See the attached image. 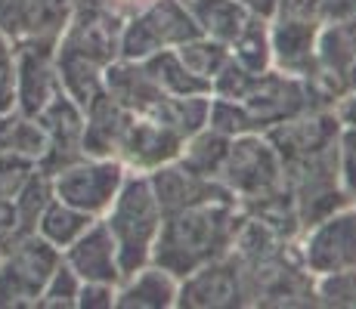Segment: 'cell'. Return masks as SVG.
<instances>
[{
  "label": "cell",
  "mask_w": 356,
  "mask_h": 309,
  "mask_svg": "<svg viewBox=\"0 0 356 309\" xmlns=\"http://www.w3.org/2000/svg\"><path fill=\"white\" fill-rule=\"evenodd\" d=\"M161 219L164 210L149 185V176L140 170H127L112 208L102 214V223L108 226L115 247H118L124 276L152 263V247L161 232Z\"/></svg>",
  "instance_id": "7a4b0ae2"
},
{
  "label": "cell",
  "mask_w": 356,
  "mask_h": 309,
  "mask_svg": "<svg viewBox=\"0 0 356 309\" xmlns=\"http://www.w3.org/2000/svg\"><path fill=\"white\" fill-rule=\"evenodd\" d=\"M99 217H90L84 210L72 208V204L59 201V198H50L44 210H40L38 223H34V232H38L44 242H50L56 251H65L74 238H81L87 232V226Z\"/></svg>",
  "instance_id": "ac0fdd59"
},
{
  "label": "cell",
  "mask_w": 356,
  "mask_h": 309,
  "mask_svg": "<svg viewBox=\"0 0 356 309\" xmlns=\"http://www.w3.org/2000/svg\"><path fill=\"white\" fill-rule=\"evenodd\" d=\"M149 185H152L155 198H159L161 210L170 214V210L180 208H193V204H204V201H223V198H232L229 189L214 176H202L195 170L183 167L180 161H168L161 167L149 170ZM236 201V198H232Z\"/></svg>",
  "instance_id": "7c38bea8"
},
{
  "label": "cell",
  "mask_w": 356,
  "mask_h": 309,
  "mask_svg": "<svg viewBox=\"0 0 356 309\" xmlns=\"http://www.w3.org/2000/svg\"><path fill=\"white\" fill-rule=\"evenodd\" d=\"M313 294L319 306H338V309H356V266L353 269L328 272V276L313 278Z\"/></svg>",
  "instance_id": "d4e9b609"
},
{
  "label": "cell",
  "mask_w": 356,
  "mask_h": 309,
  "mask_svg": "<svg viewBox=\"0 0 356 309\" xmlns=\"http://www.w3.org/2000/svg\"><path fill=\"white\" fill-rule=\"evenodd\" d=\"M59 84L56 44L50 40H19L16 44V112L25 118H38L53 99Z\"/></svg>",
  "instance_id": "ba28073f"
},
{
  "label": "cell",
  "mask_w": 356,
  "mask_h": 309,
  "mask_svg": "<svg viewBox=\"0 0 356 309\" xmlns=\"http://www.w3.org/2000/svg\"><path fill=\"white\" fill-rule=\"evenodd\" d=\"M347 90H356V65L350 68V74H347Z\"/></svg>",
  "instance_id": "d590c367"
},
{
  "label": "cell",
  "mask_w": 356,
  "mask_h": 309,
  "mask_svg": "<svg viewBox=\"0 0 356 309\" xmlns=\"http://www.w3.org/2000/svg\"><path fill=\"white\" fill-rule=\"evenodd\" d=\"M238 3H242L251 16H260V19H266V22H270V19L279 12L282 0H238Z\"/></svg>",
  "instance_id": "836d02e7"
},
{
  "label": "cell",
  "mask_w": 356,
  "mask_h": 309,
  "mask_svg": "<svg viewBox=\"0 0 356 309\" xmlns=\"http://www.w3.org/2000/svg\"><path fill=\"white\" fill-rule=\"evenodd\" d=\"M130 121H134V115L108 90H102L84 108V155L118 158V149L124 142Z\"/></svg>",
  "instance_id": "5bb4252c"
},
{
  "label": "cell",
  "mask_w": 356,
  "mask_h": 309,
  "mask_svg": "<svg viewBox=\"0 0 356 309\" xmlns=\"http://www.w3.org/2000/svg\"><path fill=\"white\" fill-rule=\"evenodd\" d=\"M323 22H338V19L356 16V0H319Z\"/></svg>",
  "instance_id": "d6a6232c"
},
{
  "label": "cell",
  "mask_w": 356,
  "mask_h": 309,
  "mask_svg": "<svg viewBox=\"0 0 356 309\" xmlns=\"http://www.w3.org/2000/svg\"><path fill=\"white\" fill-rule=\"evenodd\" d=\"M47 149V136L40 124L34 118H25L16 108L13 112H0V152H22L40 161Z\"/></svg>",
  "instance_id": "44dd1931"
},
{
  "label": "cell",
  "mask_w": 356,
  "mask_h": 309,
  "mask_svg": "<svg viewBox=\"0 0 356 309\" xmlns=\"http://www.w3.org/2000/svg\"><path fill=\"white\" fill-rule=\"evenodd\" d=\"M338 185L347 201L356 204V130L347 127L338 133Z\"/></svg>",
  "instance_id": "83f0119b"
},
{
  "label": "cell",
  "mask_w": 356,
  "mask_h": 309,
  "mask_svg": "<svg viewBox=\"0 0 356 309\" xmlns=\"http://www.w3.org/2000/svg\"><path fill=\"white\" fill-rule=\"evenodd\" d=\"M16 108V40L0 31V112Z\"/></svg>",
  "instance_id": "f1b7e54d"
},
{
  "label": "cell",
  "mask_w": 356,
  "mask_h": 309,
  "mask_svg": "<svg viewBox=\"0 0 356 309\" xmlns=\"http://www.w3.org/2000/svg\"><path fill=\"white\" fill-rule=\"evenodd\" d=\"M198 34L202 31H198L195 19L189 16V10L180 0H152L140 12L124 19L118 59L143 62L152 53L177 50L180 44L198 37Z\"/></svg>",
  "instance_id": "277c9868"
},
{
  "label": "cell",
  "mask_w": 356,
  "mask_h": 309,
  "mask_svg": "<svg viewBox=\"0 0 356 309\" xmlns=\"http://www.w3.org/2000/svg\"><path fill=\"white\" fill-rule=\"evenodd\" d=\"M227 152H229V136L217 133V130H211L208 124H204L202 130H195L193 136H186V142H183V152H180L177 161H180L183 167L195 170V174L214 176V180H217V174H220Z\"/></svg>",
  "instance_id": "d6986e66"
},
{
  "label": "cell",
  "mask_w": 356,
  "mask_h": 309,
  "mask_svg": "<svg viewBox=\"0 0 356 309\" xmlns=\"http://www.w3.org/2000/svg\"><path fill=\"white\" fill-rule=\"evenodd\" d=\"M78 294H81V278L68 269V263H63L53 269V276L47 278L44 291L38 297L40 309H78Z\"/></svg>",
  "instance_id": "484cf974"
},
{
  "label": "cell",
  "mask_w": 356,
  "mask_h": 309,
  "mask_svg": "<svg viewBox=\"0 0 356 309\" xmlns=\"http://www.w3.org/2000/svg\"><path fill=\"white\" fill-rule=\"evenodd\" d=\"M102 6H108L112 12H118L121 19H127V16H134V12H140L143 6H149L152 0H99Z\"/></svg>",
  "instance_id": "e575fe53"
},
{
  "label": "cell",
  "mask_w": 356,
  "mask_h": 309,
  "mask_svg": "<svg viewBox=\"0 0 356 309\" xmlns=\"http://www.w3.org/2000/svg\"><path fill=\"white\" fill-rule=\"evenodd\" d=\"M78 0H0V31L19 40L56 44Z\"/></svg>",
  "instance_id": "30bf717a"
},
{
  "label": "cell",
  "mask_w": 356,
  "mask_h": 309,
  "mask_svg": "<svg viewBox=\"0 0 356 309\" xmlns=\"http://www.w3.org/2000/svg\"><path fill=\"white\" fill-rule=\"evenodd\" d=\"M63 263L56 251L38 232H22L0 251V309L38 306L47 278Z\"/></svg>",
  "instance_id": "3957f363"
},
{
  "label": "cell",
  "mask_w": 356,
  "mask_h": 309,
  "mask_svg": "<svg viewBox=\"0 0 356 309\" xmlns=\"http://www.w3.org/2000/svg\"><path fill=\"white\" fill-rule=\"evenodd\" d=\"M53 198V176L47 170H34L29 176V183L19 189V195L13 198L16 201V210H19V219H22V229L25 232H34V223H38L40 210L50 204Z\"/></svg>",
  "instance_id": "cb8c5ba5"
},
{
  "label": "cell",
  "mask_w": 356,
  "mask_h": 309,
  "mask_svg": "<svg viewBox=\"0 0 356 309\" xmlns=\"http://www.w3.org/2000/svg\"><path fill=\"white\" fill-rule=\"evenodd\" d=\"M180 278L155 263L127 272L115 287V309H170L177 306Z\"/></svg>",
  "instance_id": "9a60e30c"
},
{
  "label": "cell",
  "mask_w": 356,
  "mask_h": 309,
  "mask_svg": "<svg viewBox=\"0 0 356 309\" xmlns=\"http://www.w3.org/2000/svg\"><path fill=\"white\" fill-rule=\"evenodd\" d=\"M124 176L127 167L118 158L84 155L53 174V198H59V201L72 204V208L84 210L90 217H102L112 208Z\"/></svg>",
  "instance_id": "5b68a950"
},
{
  "label": "cell",
  "mask_w": 356,
  "mask_h": 309,
  "mask_svg": "<svg viewBox=\"0 0 356 309\" xmlns=\"http://www.w3.org/2000/svg\"><path fill=\"white\" fill-rule=\"evenodd\" d=\"M34 170H38L34 158L22 152H0V198H16Z\"/></svg>",
  "instance_id": "4316f807"
},
{
  "label": "cell",
  "mask_w": 356,
  "mask_h": 309,
  "mask_svg": "<svg viewBox=\"0 0 356 309\" xmlns=\"http://www.w3.org/2000/svg\"><path fill=\"white\" fill-rule=\"evenodd\" d=\"M115 287H118V285H99V281H81L78 309H112V306H115Z\"/></svg>",
  "instance_id": "f546056e"
},
{
  "label": "cell",
  "mask_w": 356,
  "mask_h": 309,
  "mask_svg": "<svg viewBox=\"0 0 356 309\" xmlns=\"http://www.w3.org/2000/svg\"><path fill=\"white\" fill-rule=\"evenodd\" d=\"M63 260L81 281L118 285V281L124 278V269H121V260H118V247H115V238H112V232H108V226L102 223V217L93 219L84 235L74 238V242L65 247Z\"/></svg>",
  "instance_id": "4fadbf2b"
},
{
  "label": "cell",
  "mask_w": 356,
  "mask_h": 309,
  "mask_svg": "<svg viewBox=\"0 0 356 309\" xmlns=\"http://www.w3.org/2000/svg\"><path fill=\"white\" fill-rule=\"evenodd\" d=\"M22 219H19L16 201L13 198H0V251L13 242L16 235H22Z\"/></svg>",
  "instance_id": "4dcf8cb0"
},
{
  "label": "cell",
  "mask_w": 356,
  "mask_h": 309,
  "mask_svg": "<svg viewBox=\"0 0 356 309\" xmlns=\"http://www.w3.org/2000/svg\"><path fill=\"white\" fill-rule=\"evenodd\" d=\"M245 217L248 214L232 198L170 210L161 219V232L152 247V263L177 278L189 276L198 266L232 251Z\"/></svg>",
  "instance_id": "6da1fadb"
},
{
  "label": "cell",
  "mask_w": 356,
  "mask_h": 309,
  "mask_svg": "<svg viewBox=\"0 0 356 309\" xmlns=\"http://www.w3.org/2000/svg\"><path fill=\"white\" fill-rule=\"evenodd\" d=\"M177 53H180V59L204 81H214L217 74L227 68V62L232 59L227 44H220V40H214V37H204V34H198V37L180 44Z\"/></svg>",
  "instance_id": "7402d4cb"
},
{
  "label": "cell",
  "mask_w": 356,
  "mask_h": 309,
  "mask_svg": "<svg viewBox=\"0 0 356 309\" xmlns=\"http://www.w3.org/2000/svg\"><path fill=\"white\" fill-rule=\"evenodd\" d=\"M143 68L170 96H180V99H186V96H211V81L198 78L193 68L180 59L177 50L152 53L149 59H143Z\"/></svg>",
  "instance_id": "e0dca14e"
},
{
  "label": "cell",
  "mask_w": 356,
  "mask_h": 309,
  "mask_svg": "<svg viewBox=\"0 0 356 309\" xmlns=\"http://www.w3.org/2000/svg\"><path fill=\"white\" fill-rule=\"evenodd\" d=\"M232 59L251 74H264L273 68V53H270V22L260 16H251V22L242 28L229 47Z\"/></svg>",
  "instance_id": "ffe728a7"
},
{
  "label": "cell",
  "mask_w": 356,
  "mask_h": 309,
  "mask_svg": "<svg viewBox=\"0 0 356 309\" xmlns=\"http://www.w3.org/2000/svg\"><path fill=\"white\" fill-rule=\"evenodd\" d=\"M180 3L189 10L204 37H214L227 47H232V40L251 22V12L238 0H180Z\"/></svg>",
  "instance_id": "2e32d148"
},
{
  "label": "cell",
  "mask_w": 356,
  "mask_h": 309,
  "mask_svg": "<svg viewBox=\"0 0 356 309\" xmlns=\"http://www.w3.org/2000/svg\"><path fill=\"white\" fill-rule=\"evenodd\" d=\"M251 303V287L236 251L198 266L180 278L177 306L189 309H236Z\"/></svg>",
  "instance_id": "52a82bcc"
},
{
  "label": "cell",
  "mask_w": 356,
  "mask_h": 309,
  "mask_svg": "<svg viewBox=\"0 0 356 309\" xmlns=\"http://www.w3.org/2000/svg\"><path fill=\"white\" fill-rule=\"evenodd\" d=\"M34 121L40 124V130L47 136V149L38 161L40 170H47L53 176L65 164L84 158V108L72 96L59 90Z\"/></svg>",
  "instance_id": "9c48e42d"
},
{
  "label": "cell",
  "mask_w": 356,
  "mask_h": 309,
  "mask_svg": "<svg viewBox=\"0 0 356 309\" xmlns=\"http://www.w3.org/2000/svg\"><path fill=\"white\" fill-rule=\"evenodd\" d=\"M298 257L300 266L316 276H328V272L353 269L356 266V204H344V208L332 210L328 217L316 219L300 232L298 242Z\"/></svg>",
  "instance_id": "8992f818"
},
{
  "label": "cell",
  "mask_w": 356,
  "mask_h": 309,
  "mask_svg": "<svg viewBox=\"0 0 356 309\" xmlns=\"http://www.w3.org/2000/svg\"><path fill=\"white\" fill-rule=\"evenodd\" d=\"M204 124H208L211 130H217V133L229 136V140H236V136H242V133H264V130L257 127V121L251 118L248 108L238 99H227V96H211L208 121Z\"/></svg>",
  "instance_id": "603a6c76"
},
{
  "label": "cell",
  "mask_w": 356,
  "mask_h": 309,
  "mask_svg": "<svg viewBox=\"0 0 356 309\" xmlns=\"http://www.w3.org/2000/svg\"><path fill=\"white\" fill-rule=\"evenodd\" d=\"M332 112H334V118H338V124H341V127H347V130H356V90H347V93H341L338 99H334Z\"/></svg>",
  "instance_id": "1f68e13d"
},
{
  "label": "cell",
  "mask_w": 356,
  "mask_h": 309,
  "mask_svg": "<svg viewBox=\"0 0 356 309\" xmlns=\"http://www.w3.org/2000/svg\"><path fill=\"white\" fill-rule=\"evenodd\" d=\"M183 142H186V136L177 133L174 127L134 115V121H130V127L124 133V142L118 149V161L127 170L149 174V170L161 167V164L177 161L183 152Z\"/></svg>",
  "instance_id": "8fae6325"
}]
</instances>
